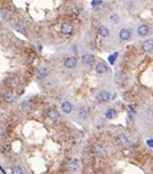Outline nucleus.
Returning a JSON list of instances; mask_svg holds the SVG:
<instances>
[{
    "label": "nucleus",
    "instance_id": "obj_20",
    "mask_svg": "<svg viewBox=\"0 0 153 174\" xmlns=\"http://www.w3.org/2000/svg\"><path fill=\"white\" fill-rule=\"evenodd\" d=\"M11 174H23V168L21 166H13L11 169Z\"/></svg>",
    "mask_w": 153,
    "mask_h": 174
},
{
    "label": "nucleus",
    "instance_id": "obj_18",
    "mask_svg": "<svg viewBox=\"0 0 153 174\" xmlns=\"http://www.w3.org/2000/svg\"><path fill=\"white\" fill-rule=\"evenodd\" d=\"M21 107H22V110H24V111H29V110L32 108V101H30V100H24V101H22Z\"/></svg>",
    "mask_w": 153,
    "mask_h": 174
},
{
    "label": "nucleus",
    "instance_id": "obj_5",
    "mask_svg": "<svg viewBox=\"0 0 153 174\" xmlns=\"http://www.w3.org/2000/svg\"><path fill=\"white\" fill-rule=\"evenodd\" d=\"M47 76H49V70H47V67L42 66V67L38 68V71H37V78H38L39 80L45 79Z\"/></svg>",
    "mask_w": 153,
    "mask_h": 174
},
{
    "label": "nucleus",
    "instance_id": "obj_4",
    "mask_svg": "<svg viewBox=\"0 0 153 174\" xmlns=\"http://www.w3.org/2000/svg\"><path fill=\"white\" fill-rule=\"evenodd\" d=\"M130 38H131V29H129V28H121L119 31V39L120 40H129Z\"/></svg>",
    "mask_w": 153,
    "mask_h": 174
},
{
    "label": "nucleus",
    "instance_id": "obj_17",
    "mask_svg": "<svg viewBox=\"0 0 153 174\" xmlns=\"http://www.w3.org/2000/svg\"><path fill=\"white\" fill-rule=\"evenodd\" d=\"M98 33H100V35L102 37V38H107V37L109 35V31L106 26H101L100 28H98Z\"/></svg>",
    "mask_w": 153,
    "mask_h": 174
},
{
    "label": "nucleus",
    "instance_id": "obj_13",
    "mask_svg": "<svg viewBox=\"0 0 153 174\" xmlns=\"http://www.w3.org/2000/svg\"><path fill=\"white\" fill-rule=\"evenodd\" d=\"M78 168H79V161L77 158H73L68 163V171L72 172V173H74V172L78 171Z\"/></svg>",
    "mask_w": 153,
    "mask_h": 174
},
{
    "label": "nucleus",
    "instance_id": "obj_22",
    "mask_svg": "<svg viewBox=\"0 0 153 174\" xmlns=\"http://www.w3.org/2000/svg\"><path fill=\"white\" fill-rule=\"evenodd\" d=\"M109 18H111L112 23H118V22L120 21V20H119V15H117V13H112Z\"/></svg>",
    "mask_w": 153,
    "mask_h": 174
},
{
    "label": "nucleus",
    "instance_id": "obj_2",
    "mask_svg": "<svg viewBox=\"0 0 153 174\" xmlns=\"http://www.w3.org/2000/svg\"><path fill=\"white\" fill-rule=\"evenodd\" d=\"M92 152L95 153L96 156L105 157L106 155H107V149L102 144H95V145L92 146Z\"/></svg>",
    "mask_w": 153,
    "mask_h": 174
},
{
    "label": "nucleus",
    "instance_id": "obj_21",
    "mask_svg": "<svg viewBox=\"0 0 153 174\" xmlns=\"http://www.w3.org/2000/svg\"><path fill=\"white\" fill-rule=\"evenodd\" d=\"M114 78L117 82H121L124 78H125V73L124 72H121V71H118V72H115V74H114Z\"/></svg>",
    "mask_w": 153,
    "mask_h": 174
},
{
    "label": "nucleus",
    "instance_id": "obj_24",
    "mask_svg": "<svg viewBox=\"0 0 153 174\" xmlns=\"http://www.w3.org/2000/svg\"><path fill=\"white\" fill-rule=\"evenodd\" d=\"M91 4H92V6H97V5H101L102 1H101V0H94Z\"/></svg>",
    "mask_w": 153,
    "mask_h": 174
},
{
    "label": "nucleus",
    "instance_id": "obj_15",
    "mask_svg": "<svg viewBox=\"0 0 153 174\" xmlns=\"http://www.w3.org/2000/svg\"><path fill=\"white\" fill-rule=\"evenodd\" d=\"M89 113H90V110L89 107H82L79 110V117L80 118H83V120H85V118H88L89 117Z\"/></svg>",
    "mask_w": 153,
    "mask_h": 174
},
{
    "label": "nucleus",
    "instance_id": "obj_6",
    "mask_svg": "<svg viewBox=\"0 0 153 174\" xmlns=\"http://www.w3.org/2000/svg\"><path fill=\"white\" fill-rule=\"evenodd\" d=\"M47 117L50 118L52 122H57L60 120V112H58L56 108H50L47 111Z\"/></svg>",
    "mask_w": 153,
    "mask_h": 174
},
{
    "label": "nucleus",
    "instance_id": "obj_11",
    "mask_svg": "<svg viewBox=\"0 0 153 174\" xmlns=\"http://www.w3.org/2000/svg\"><path fill=\"white\" fill-rule=\"evenodd\" d=\"M72 32H73V26L68 22H65V23H62L61 26V33L62 34H71Z\"/></svg>",
    "mask_w": 153,
    "mask_h": 174
},
{
    "label": "nucleus",
    "instance_id": "obj_14",
    "mask_svg": "<svg viewBox=\"0 0 153 174\" xmlns=\"http://www.w3.org/2000/svg\"><path fill=\"white\" fill-rule=\"evenodd\" d=\"M148 33H150V27H148L147 25H141V26H138V28H137V34L140 35V37H145V35H147Z\"/></svg>",
    "mask_w": 153,
    "mask_h": 174
},
{
    "label": "nucleus",
    "instance_id": "obj_16",
    "mask_svg": "<svg viewBox=\"0 0 153 174\" xmlns=\"http://www.w3.org/2000/svg\"><path fill=\"white\" fill-rule=\"evenodd\" d=\"M4 100H5L6 102H9V104H12L13 101H15V96H13V94L11 93V91H6L5 94H4Z\"/></svg>",
    "mask_w": 153,
    "mask_h": 174
},
{
    "label": "nucleus",
    "instance_id": "obj_9",
    "mask_svg": "<svg viewBox=\"0 0 153 174\" xmlns=\"http://www.w3.org/2000/svg\"><path fill=\"white\" fill-rule=\"evenodd\" d=\"M107 70H108V67H107V65L105 62H98L96 63V66H95V72L98 73V74H103V73H106Z\"/></svg>",
    "mask_w": 153,
    "mask_h": 174
},
{
    "label": "nucleus",
    "instance_id": "obj_25",
    "mask_svg": "<svg viewBox=\"0 0 153 174\" xmlns=\"http://www.w3.org/2000/svg\"><path fill=\"white\" fill-rule=\"evenodd\" d=\"M117 55H118V54L115 52V54L112 55V56H109V62H111V63H114V58L117 57Z\"/></svg>",
    "mask_w": 153,
    "mask_h": 174
},
{
    "label": "nucleus",
    "instance_id": "obj_8",
    "mask_svg": "<svg viewBox=\"0 0 153 174\" xmlns=\"http://www.w3.org/2000/svg\"><path fill=\"white\" fill-rule=\"evenodd\" d=\"M77 66V58L74 56H71V57H67L65 60V67L68 68V70H72Z\"/></svg>",
    "mask_w": 153,
    "mask_h": 174
},
{
    "label": "nucleus",
    "instance_id": "obj_10",
    "mask_svg": "<svg viewBox=\"0 0 153 174\" xmlns=\"http://www.w3.org/2000/svg\"><path fill=\"white\" fill-rule=\"evenodd\" d=\"M142 50L146 52H151L153 51V40L152 39H147L142 43Z\"/></svg>",
    "mask_w": 153,
    "mask_h": 174
},
{
    "label": "nucleus",
    "instance_id": "obj_23",
    "mask_svg": "<svg viewBox=\"0 0 153 174\" xmlns=\"http://www.w3.org/2000/svg\"><path fill=\"white\" fill-rule=\"evenodd\" d=\"M16 28L20 29V31H26L27 29V26L23 23V22H17V23H16Z\"/></svg>",
    "mask_w": 153,
    "mask_h": 174
},
{
    "label": "nucleus",
    "instance_id": "obj_1",
    "mask_svg": "<svg viewBox=\"0 0 153 174\" xmlns=\"http://www.w3.org/2000/svg\"><path fill=\"white\" fill-rule=\"evenodd\" d=\"M114 143L117 145H120V146H125L130 143V139H129V135L125 134V133H120L114 138Z\"/></svg>",
    "mask_w": 153,
    "mask_h": 174
},
{
    "label": "nucleus",
    "instance_id": "obj_19",
    "mask_svg": "<svg viewBox=\"0 0 153 174\" xmlns=\"http://www.w3.org/2000/svg\"><path fill=\"white\" fill-rule=\"evenodd\" d=\"M115 114H117V112H115V110H114V108H108V110L106 111L105 116H106L107 118H109V120H111V118H114V117H115Z\"/></svg>",
    "mask_w": 153,
    "mask_h": 174
},
{
    "label": "nucleus",
    "instance_id": "obj_3",
    "mask_svg": "<svg viewBox=\"0 0 153 174\" xmlns=\"http://www.w3.org/2000/svg\"><path fill=\"white\" fill-rule=\"evenodd\" d=\"M111 96L112 95L108 90H102V91L98 93L96 99H97L98 102H108V101H111Z\"/></svg>",
    "mask_w": 153,
    "mask_h": 174
},
{
    "label": "nucleus",
    "instance_id": "obj_7",
    "mask_svg": "<svg viewBox=\"0 0 153 174\" xmlns=\"http://www.w3.org/2000/svg\"><path fill=\"white\" fill-rule=\"evenodd\" d=\"M94 61H95V56L92 54H84L82 56V62L86 66H90L91 63H94Z\"/></svg>",
    "mask_w": 153,
    "mask_h": 174
},
{
    "label": "nucleus",
    "instance_id": "obj_26",
    "mask_svg": "<svg viewBox=\"0 0 153 174\" xmlns=\"http://www.w3.org/2000/svg\"><path fill=\"white\" fill-rule=\"evenodd\" d=\"M147 145L150 146V147H152L153 149V140L152 139H150V140H147Z\"/></svg>",
    "mask_w": 153,
    "mask_h": 174
},
{
    "label": "nucleus",
    "instance_id": "obj_12",
    "mask_svg": "<svg viewBox=\"0 0 153 174\" xmlns=\"http://www.w3.org/2000/svg\"><path fill=\"white\" fill-rule=\"evenodd\" d=\"M61 110H62L63 113L68 114V113L72 112V110H73V105H72L69 101H63L61 104Z\"/></svg>",
    "mask_w": 153,
    "mask_h": 174
}]
</instances>
